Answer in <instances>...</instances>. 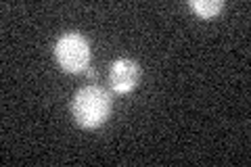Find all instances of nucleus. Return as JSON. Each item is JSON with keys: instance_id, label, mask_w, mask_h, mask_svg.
Segmentation results:
<instances>
[{"instance_id": "2", "label": "nucleus", "mask_w": 251, "mask_h": 167, "mask_svg": "<svg viewBox=\"0 0 251 167\" xmlns=\"http://www.w3.org/2000/svg\"><path fill=\"white\" fill-rule=\"evenodd\" d=\"M90 44L82 34L69 31L63 34L57 44H54V59H57L59 67L67 73H80L86 71L90 65Z\"/></svg>"}, {"instance_id": "4", "label": "nucleus", "mask_w": 251, "mask_h": 167, "mask_svg": "<svg viewBox=\"0 0 251 167\" xmlns=\"http://www.w3.org/2000/svg\"><path fill=\"white\" fill-rule=\"evenodd\" d=\"M188 6H191V11L197 13V17H201V19H214L216 15L222 11L224 4L220 2V0H191Z\"/></svg>"}, {"instance_id": "1", "label": "nucleus", "mask_w": 251, "mask_h": 167, "mask_svg": "<svg viewBox=\"0 0 251 167\" xmlns=\"http://www.w3.org/2000/svg\"><path fill=\"white\" fill-rule=\"evenodd\" d=\"M113 98L105 88L100 86H86L77 90L72 100V115L75 123L84 130H97L100 128L109 117H111Z\"/></svg>"}, {"instance_id": "3", "label": "nucleus", "mask_w": 251, "mask_h": 167, "mask_svg": "<svg viewBox=\"0 0 251 167\" xmlns=\"http://www.w3.org/2000/svg\"><path fill=\"white\" fill-rule=\"evenodd\" d=\"M140 77V67L136 61L132 59H117L113 61L111 71H109V82H111V90L117 94H126L136 88Z\"/></svg>"}]
</instances>
